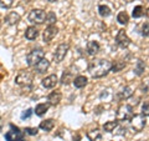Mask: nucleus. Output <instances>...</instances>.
Here are the masks:
<instances>
[{"instance_id": "f257e3e1", "label": "nucleus", "mask_w": 149, "mask_h": 141, "mask_svg": "<svg viewBox=\"0 0 149 141\" xmlns=\"http://www.w3.org/2000/svg\"><path fill=\"white\" fill-rule=\"evenodd\" d=\"M112 63L107 59H95L92 60L88 65V73L91 74L92 78L101 79L104 78L107 74L111 71Z\"/></svg>"}, {"instance_id": "f03ea898", "label": "nucleus", "mask_w": 149, "mask_h": 141, "mask_svg": "<svg viewBox=\"0 0 149 141\" xmlns=\"http://www.w3.org/2000/svg\"><path fill=\"white\" fill-rule=\"evenodd\" d=\"M134 111L132 105L129 104H122L118 106L117 111H116V117H117V121H129L133 117Z\"/></svg>"}, {"instance_id": "7ed1b4c3", "label": "nucleus", "mask_w": 149, "mask_h": 141, "mask_svg": "<svg viewBox=\"0 0 149 141\" xmlns=\"http://www.w3.org/2000/svg\"><path fill=\"white\" fill-rule=\"evenodd\" d=\"M129 125H130V129H132V131L134 134L141 133L147 125L146 116L142 115V114H134L132 119L129 120Z\"/></svg>"}, {"instance_id": "20e7f679", "label": "nucleus", "mask_w": 149, "mask_h": 141, "mask_svg": "<svg viewBox=\"0 0 149 141\" xmlns=\"http://www.w3.org/2000/svg\"><path fill=\"white\" fill-rule=\"evenodd\" d=\"M32 80H34V74L31 71H27V70H21L15 78V82L19 86L27 87V86H31Z\"/></svg>"}, {"instance_id": "39448f33", "label": "nucleus", "mask_w": 149, "mask_h": 141, "mask_svg": "<svg viewBox=\"0 0 149 141\" xmlns=\"http://www.w3.org/2000/svg\"><path fill=\"white\" fill-rule=\"evenodd\" d=\"M45 58V51L42 49H34L32 51H30L29 54L26 56V63L29 66L34 68L35 65L40 61V60H42Z\"/></svg>"}, {"instance_id": "423d86ee", "label": "nucleus", "mask_w": 149, "mask_h": 141, "mask_svg": "<svg viewBox=\"0 0 149 141\" xmlns=\"http://www.w3.org/2000/svg\"><path fill=\"white\" fill-rule=\"evenodd\" d=\"M45 18L46 13L41 9H34L29 14V21L32 24H42V23H45Z\"/></svg>"}, {"instance_id": "0eeeda50", "label": "nucleus", "mask_w": 149, "mask_h": 141, "mask_svg": "<svg viewBox=\"0 0 149 141\" xmlns=\"http://www.w3.org/2000/svg\"><path fill=\"white\" fill-rule=\"evenodd\" d=\"M70 50V45L67 43L60 44L57 48H56L55 53H54V60L56 63H61L62 60L65 59V56L67 55V51Z\"/></svg>"}, {"instance_id": "6e6552de", "label": "nucleus", "mask_w": 149, "mask_h": 141, "mask_svg": "<svg viewBox=\"0 0 149 141\" xmlns=\"http://www.w3.org/2000/svg\"><path fill=\"white\" fill-rule=\"evenodd\" d=\"M116 43H117V45L122 49L128 48L130 45V39H129V36L127 35V32H125L124 29L118 30L117 35H116Z\"/></svg>"}, {"instance_id": "1a4fd4ad", "label": "nucleus", "mask_w": 149, "mask_h": 141, "mask_svg": "<svg viewBox=\"0 0 149 141\" xmlns=\"http://www.w3.org/2000/svg\"><path fill=\"white\" fill-rule=\"evenodd\" d=\"M57 32H58V27L56 25L47 26L42 32V40L45 41V43H50V41L57 35Z\"/></svg>"}, {"instance_id": "9d476101", "label": "nucleus", "mask_w": 149, "mask_h": 141, "mask_svg": "<svg viewBox=\"0 0 149 141\" xmlns=\"http://www.w3.org/2000/svg\"><path fill=\"white\" fill-rule=\"evenodd\" d=\"M5 139L6 141H22L24 140V134L17 128L14 129V126H13V129L5 134Z\"/></svg>"}, {"instance_id": "9b49d317", "label": "nucleus", "mask_w": 149, "mask_h": 141, "mask_svg": "<svg viewBox=\"0 0 149 141\" xmlns=\"http://www.w3.org/2000/svg\"><path fill=\"white\" fill-rule=\"evenodd\" d=\"M57 82H58V78H57V75H56V74L49 75V76H46L45 79H42V81H41L42 86L46 87V89H52V87H55Z\"/></svg>"}, {"instance_id": "f8f14e48", "label": "nucleus", "mask_w": 149, "mask_h": 141, "mask_svg": "<svg viewBox=\"0 0 149 141\" xmlns=\"http://www.w3.org/2000/svg\"><path fill=\"white\" fill-rule=\"evenodd\" d=\"M133 92L134 91L130 86H124L117 92V97H118V100H128V99L133 96Z\"/></svg>"}, {"instance_id": "ddd939ff", "label": "nucleus", "mask_w": 149, "mask_h": 141, "mask_svg": "<svg viewBox=\"0 0 149 141\" xmlns=\"http://www.w3.org/2000/svg\"><path fill=\"white\" fill-rule=\"evenodd\" d=\"M50 68V61L47 59H42V60H40L39 63H37L35 66H34V70L37 73V74H44L45 71H47V69Z\"/></svg>"}, {"instance_id": "4468645a", "label": "nucleus", "mask_w": 149, "mask_h": 141, "mask_svg": "<svg viewBox=\"0 0 149 141\" xmlns=\"http://www.w3.org/2000/svg\"><path fill=\"white\" fill-rule=\"evenodd\" d=\"M61 99H62V94L58 90H56V91H52V92H51L50 95L47 96V101H49V104H50V105L56 106V105H58V104H60Z\"/></svg>"}, {"instance_id": "2eb2a0df", "label": "nucleus", "mask_w": 149, "mask_h": 141, "mask_svg": "<svg viewBox=\"0 0 149 141\" xmlns=\"http://www.w3.org/2000/svg\"><path fill=\"white\" fill-rule=\"evenodd\" d=\"M4 21H5L6 25H16L19 21H20V15H19L17 13L13 11V13H9L8 15L5 16V19H4Z\"/></svg>"}, {"instance_id": "dca6fc26", "label": "nucleus", "mask_w": 149, "mask_h": 141, "mask_svg": "<svg viewBox=\"0 0 149 141\" xmlns=\"http://www.w3.org/2000/svg\"><path fill=\"white\" fill-rule=\"evenodd\" d=\"M101 50V46L98 44V41H95V40H92V41H88L87 43V53L88 55H96L98 51Z\"/></svg>"}, {"instance_id": "f3484780", "label": "nucleus", "mask_w": 149, "mask_h": 141, "mask_svg": "<svg viewBox=\"0 0 149 141\" xmlns=\"http://www.w3.org/2000/svg\"><path fill=\"white\" fill-rule=\"evenodd\" d=\"M87 137L90 141H101L102 140V133L100 129H93L87 131Z\"/></svg>"}, {"instance_id": "a211bd4d", "label": "nucleus", "mask_w": 149, "mask_h": 141, "mask_svg": "<svg viewBox=\"0 0 149 141\" xmlns=\"http://www.w3.org/2000/svg\"><path fill=\"white\" fill-rule=\"evenodd\" d=\"M87 84H88V79L86 76H83V75H78V76H76L73 79V85H74V87H77V89L85 87Z\"/></svg>"}, {"instance_id": "6ab92c4d", "label": "nucleus", "mask_w": 149, "mask_h": 141, "mask_svg": "<svg viewBox=\"0 0 149 141\" xmlns=\"http://www.w3.org/2000/svg\"><path fill=\"white\" fill-rule=\"evenodd\" d=\"M39 36V30L35 26H29L25 31V37L27 40H35Z\"/></svg>"}, {"instance_id": "aec40b11", "label": "nucleus", "mask_w": 149, "mask_h": 141, "mask_svg": "<svg viewBox=\"0 0 149 141\" xmlns=\"http://www.w3.org/2000/svg\"><path fill=\"white\" fill-rule=\"evenodd\" d=\"M49 107H50L49 102H42V104H39L35 107V114L37 116H44L46 112L49 111Z\"/></svg>"}, {"instance_id": "412c9836", "label": "nucleus", "mask_w": 149, "mask_h": 141, "mask_svg": "<svg viewBox=\"0 0 149 141\" xmlns=\"http://www.w3.org/2000/svg\"><path fill=\"white\" fill-rule=\"evenodd\" d=\"M127 66V63L122 61V60H116L114 63H112V66H111V71L113 73H119Z\"/></svg>"}, {"instance_id": "4be33fe9", "label": "nucleus", "mask_w": 149, "mask_h": 141, "mask_svg": "<svg viewBox=\"0 0 149 141\" xmlns=\"http://www.w3.org/2000/svg\"><path fill=\"white\" fill-rule=\"evenodd\" d=\"M144 70H146V63H144L143 60L138 59L136 63V66H134V74H136L137 76H142Z\"/></svg>"}, {"instance_id": "5701e85b", "label": "nucleus", "mask_w": 149, "mask_h": 141, "mask_svg": "<svg viewBox=\"0 0 149 141\" xmlns=\"http://www.w3.org/2000/svg\"><path fill=\"white\" fill-rule=\"evenodd\" d=\"M54 126H55L54 120H52V119H47V120L41 121V124H40L39 128H40L41 130L46 131V133H49V131H51V130L54 129Z\"/></svg>"}, {"instance_id": "b1692460", "label": "nucleus", "mask_w": 149, "mask_h": 141, "mask_svg": "<svg viewBox=\"0 0 149 141\" xmlns=\"http://www.w3.org/2000/svg\"><path fill=\"white\" fill-rule=\"evenodd\" d=\"M118 128V121H107V123L103 125V130L107 131V133H114V130Z\"/></svg>"}, {"instance_id": "393cba45", "label": "nucleus", "mask_w": 149, "mask_h": 141, "mask_svg": "<svg viewBox=\"0 0 149 141\" xmlns=\"http://www.w3.org/2000/svg\"><path fill=\"white\" fill-rule=\"evenodd\" d=\"M57 21V16L54 11H50L46 14V18H45V23L47 24V26H51V25H55V23Z\"/></svg>"}, {"instance_id": "a878e982", "label": "nucleus", "mask_w": 149, "mask_h": 141, "mask_svg": "<svg viewBox=\"0 0 149 141\" xmlns=\"http://www.w3.org/2000/svg\"><path fill=\"white\" fill-rule=\"evenodd\" d=\"M117 21L120 25H127L129 21V15L127 14V11H120L117 16Z\"/></svg>"}, {"instance_id": "bb28decb", "label": "nucleus", "mask_w": 149, "mask_h": 141, "mask_svg": "<svg viewBox=\"0 0 149 141\" xmlns=\"http://www.w3.org/2000/svg\"><path fill=\"white\" fill-rule=\"evenodd\" d=\"M144 14H146V9H144L142 5H137L133 9L132 15H133V18H142Z\"/></svg>"}, {"instance_id": "cd10ccee", "label": "nucleus", "mask_w": 149, "mask_h": 141, "mask_svg": "<svg viewBox=\"0 0 149 141\" xmlns=\"http://www.w3.org/2000/svg\"><path fill=\"white\" fill-rule=\"evenodd\" d=\"M71 81H73L72 73L71 71H65L62 74V78H61V84H62V85H67V84H70Z\"/></svg>"}, {"instance_id": "c85d7f7f", "label": "nucleus", "mask_w": 149, "mask_h": 141, "mask_svg": "<svg viewBox=\"0 0 149 141\" xmlns=\"http://www.w3.org/2000/svg\"><path fill=\"white\" fill-rule=\"evenodd\" d=\"M98 13H100V15L102 18H107V16H109L111 15V8L109 6H107V5H100L98 6Z\"/></svg>"}, {"instance_id": "c756f323", "label": "nucleus", "mask_w": 149, "mask_h": 141, "mask_svg": "<svg viewBox=\"0 0 149 141\" xmlns=\"http://www.w3.org/2000/svg\"><path fill=\"white\" fill-rule=\"evenodd\" d=\"M141 91L144 94V95L149 96V80H146L141 84Z\"/></svg>"}, {"instance_id": "7c9ffc66", "label": "nucleus", "mask_w": 149, "mask_h": 141, "mask_svg": "<svg viewBox=\"0 0 149 141\" xmlns=\"http://www.w3.org/2000/svg\"><path fill=\"white\" fill-rule=\"evenodd\" d=\"M142 115L144 116H149V100L143 101V105H142Z\"/></svg>"}, {"instance_id": "2f4dec72", "label": "nucleus", "mask_w": 149, "mask_h": 141, "mask_svg": "<svg viewBox=\"0 0 149 141\" xmlns=\"http://www.w3.org/2000/svg\"><path fill=\"white\" fill-rule=\"evenodd\" d=\"M13 4H14V0H0V6L1 8H10L13 6Z\"/></svg>"}, {"instance_id": "473e14b6", "label": "nucleus", "mask_w": 149, "mask_h": 141, "mask_svg": "<svg viewBox=\"0 0 149 141\" xmlns=\"http://www.w3.org/2000/svg\"><path fill=\"white\" fill-rule=\"evenodd\" d=\"M141 34H142L143 36H148V35H149V24H148V23H146V24L142 25Z\"/></svg>"}, {"instance_id": "72a5a7b5", "label": "nucleus", "mask_w": 149, "mask_h": 141, "mask_svg": "<svg viewBox=\"0 0 149 141\" xmlns=\"http://www.w3.org/2000/svg\"><path fill=\"white\" fill-rule=\"evenodd\" d=\"M24 133H25V134H27V135L34 136V135H36V134H37V129H36V128H25Z\"/></svg>"}, {"instance_id": "f704fd0d", "label": "nucleus", "mask_w": 149, "mask_h": 141, "mask_svg": "<svg viewBox=\"0 0 149 141\" xmlns=\"http://www.w3.org/2000/svg\"><path fill=\"white\" fill-rule=\"evenodd\" d=\"M31 114H32V110H31V109H27L26 111H24V112L21 114V119H22V120L29 119V117L31 116Z\"/></svg>"}, {"instance_id": "c9c22d12", "label": "nucleus", "mask_w": 149, "mask_h": 141, "mask_svg": "<svg viewBox=\"0 0 149 141\" xmlns=\"http://www.w3.org/2000/svg\"><path fill=\"white\" fill-rule=\"evenodd\" d=\"M49 3H56V1H58V0H47Z\"/></svg>"}, {"instance_id": "e433bc0d", "label": "nucleus", "mask_w": 149, "mask_h": 141, "mask_svg": "<svg viewBox=\"0 0 149 141\" xmlns=\"http://www.w3.org/2000/svg\"><path fill=\"white\" fill-rule=\"evenodd\" d=\"M146 14H147V16L149 18V8H148V9H147V10H146Z\"/></svg>"}]
</instances>
